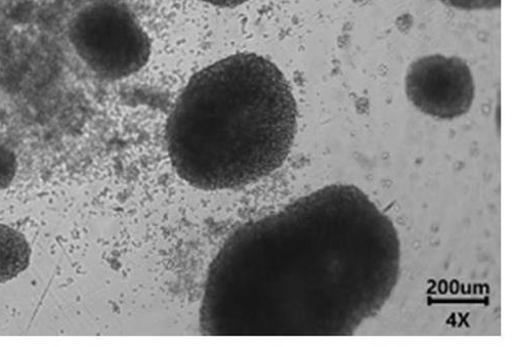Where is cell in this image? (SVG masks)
<instances>
[{
	"instance_id": "cell-1",
	"label": "cell",
	"mask_w": 512,
	"mask_h": 347,
	"mask_svg": "<svg viewBox=\"0 0 512 347\" xmlns=\"http://www.w3.org/2000/svg\"><path fill=\"white\" fill-rule=\"evenodd\" d=\"M401 243L360 189L332 185L239 227L209 267L207 336H350L400 276Z\"/></svg>"
},
{
	"instance_id": "cell-2",
	"label": "cell",
	"mask_w": 512,
	"mask_h": 347,
	"mask_svg": "<svg viewBox=\"0 0 512 347\" xmlns=\"http://www.w3.org/2000/svg\"><path fill=\"white\" fill-rule=\"evenodd\" d=\"M297 109L282 72L238 54L195 74L170 112L166 147L179 177L203 191L243 188L280 168L292 148Z\"/></svg>"
},
{
	"instance_id": "cell-3",
	"label": "cell",
	"mask_w": 512,
	"mask_h": 347,
	"mask_svg": "<svg viewBox=\"0 0 512 347\" xmlns=\"http://www.w3.org/2000/svg\"><path fill=\"white\" fill-rule=\"evenodd\" d=\"M70 36L80 60L106 80L131 76L149 60L148 35L132 11L114 0L84 9L75 19Z\"/></svg>"
},
{
	"instance_id": "cell-4",
	"label": "cell",
	"mask_w": 512,
	"mask_h": 347,
	"mask_svg": "<svg viewBox=\"0 0 512 347\" xmlns=\"http://www.w3.org/2000/svg\"><path fill=\"white\" fill-rule=\"evenodd\" d=\"M406 93L422 113L439 119H454L471 109L475 80L471 69L459 58L423 57L409 68Z\"/></svg>"
},
{
	"instance_id": "cell-5",
	"label": "cell",
	"mask_w": 512,
	"mask_h": 347,
	"mask_svg": "<svg viewBox=\"0 0 512 347\" xmlns=\"http://www.w3.org/2000/svg\"><path fill=\"white\" fill-rule=\"evenodd\" d=\"M31 249L20 232L0 225V283L16 278L27 269Z\"/></svg>"
},
{
	"instance_id": "cell-6",
	"label": "cell",
	"mask_w": 512,
	"mask_h": 347,
	"mask_svg": "<svg viewBox=\"0 0 512 347\" xmlns=\"http://www.w3.org/2000/svg\"><path fill=\"white\" fill-rule=\"evenodd\" d=\"M443 4L463 11L495 10L501 0H440Z\"/></svg>"
},
{
	"instance_id": "cell-7",
	"label": "cell",
	"mask_w": 512,
	"mask_h": 347,
	"mask_svg": "<svg viewBox=\"0 0 512 347\" xmlns=\"http://www.w3.org/2000/svg\"><path fill=\"white\" fill-rule=\"evenodd\" d=\"M201 2L219 8H236L248 2V0H201Z\"/></svg>"
}]
</instances>
